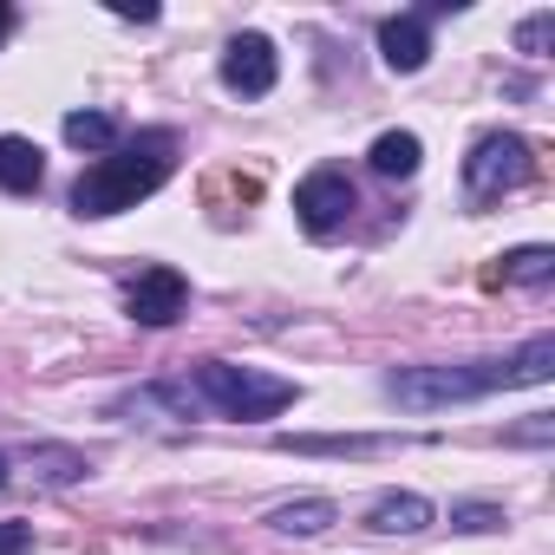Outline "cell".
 I'll list each match as a JSON object with an SVG mask.
<instances>
[{
  "label": "cell",
  "mask_w": 555,
  "mask_h": 555,
  "mask_svg": "<svg viewBox=\"0 0 555 555\" xmlns=\"http://www.w3.org/2000/svg\"><path fill=\"white\" fill-rule=\"evenodd\" d=\"M555 373V340L535 334L522 353L509 360H477V366H399L386 373V399H399L405 412H438V405H464L503 386H548Z\"/></svg>",
  "instance_id": "1"
},
{
  "label": "cell",
  "mask_w": 555,
  "mask_h": 555,
  "mask_svg": "<svg viewBox=\"0 0 555 555\" xmlns=\"http://www.w3.org/2000/svg\"><path fill=\"white\" fill-rule=\"evenodd\" d=\"M170 170H177V131H138V138H125L112 157H99V164L73 183V209H79V216L138 209Z\"/></svg>",
  "instance_id": "2"
},
{
  "label": "cell",
  "mask_w": 555,
  "mask_h": 555,
  "mask_svg": "<svg viewBox=\"0 0 555 555\" xmlns=\"http://www.w3.org/2000/svg\"><path fill=\"white\" fill-rule=\"evenodd\" d=\"M190 386L222 418H274V412H288L301 399L295 379H274V373H255V366H229V360H196Z\"/></svg>",
  "instance_id": "3"
},
{
  "label": "cell",
  "mask_w": 555,
  "mask_h": 555,
  "mask_svg": "<svg viewBox=\"0 0 555 555\" xmlns=\"http://www.w3.org/2000/svg\"><path fill=\"white\" fill-rule=\"evenodd\" d=\"M529 144L516 138V131H490V138H477L470 144V157H464V190H470V203H496L503 190H516V183H529Z\"/></svg>",
  "instance_id": "4"
},
{
  "label": "cell",
  "mask_w": 555,
  "mask_h": 555,
  "mask_svg": "<svg viewBox=\"0 0 555 555\" xmlns=\"http://www.w3.org/2000/svg\"><path fill=\"white\" fill-rule=\"evenodd\" d=\"M353 209H360V196H353V183H347L340 170H314V177H301V190H295V216H301L308 235L347 229Z\"/></svg>",
  "instance_id": "5"
},
{
  "label": "cell",
  "mask_w": 555,
  "mask_h": 555,
  "mask_svg": "<svg viewBox=\"0 0 555 555\" xmlns=\"http://www.w3.org/2000/svg\"><path fill=\"white\" fill-rule=\"evenodd\" d=\"M183 301H190V282H183L177 268H144L138 282L125 288V308H131L138 327H170L183 314Z\"/></svg>",
  "instance_id": "6"
},
{
  "label": "cell",
  "mask_w": 555,
  "mask_h": 555,
  "mask_svg": "<svg viewBox=\"0 0 555 555\" xmlns=\"http://www.w3.org/2000/svg\"><path fill=\"white\" fill-rule=\"evenodd\" d=\"M222 86L242 92V99L274 92V40H261V34H235L229 53H222Z\"/></svg>",
  "instance_id": "7"
},
{
  "label": "cell",
  "mask_w": 555,
  "mask_h": 555,
  "mask_svg": "<svg viewBox=\"0 0 555 555\" xmlns=\"http://www.w3.org/2000/svg\"><path fill=\"white\" fill-rule=\"evenodd\" d=\"M379 53H386V66H392V73H418V66L431 60L425 14H399V21H386V27H379Z\"/></svg>",
  "instance_id": "8"
},
{
  "label": "cell",
  "mask_w": 555,
  "mask_h": 555,
  "mask_svg": "<svg viewBox=\"0 0 555 555\" xmlns=\"http://www.w3.org/2000/svg\"><path fill=\"white\" fill-rule=\"evenodd\" d=\"M431 516H438V509H431V496L392 490V496H379V503L366 509V529H379V535H418Z\"/></svg>",
  "instance_id": "9"
},
{
  "label": "cell",
  "mask_w": 555,
  "mask_h": 555,
  "mask_svg": "<svg viewBox=\"0 0 555 555\" xmlns=\"http://www.w3.org/2000/svg\"><path fill=\"white\" fill-rule=\"evenodd\" d=\"M47 183V157L34 138H0V190H14V196H34Z\"/></svg>",
  "instance_id": "10"
},
{
  "label": "cell",
  "mask_w": 555,
  "mask_h": 555,
  "mask_svg": "<svg viewBox=\"0 0 555 555\" xmlns=\"http://www.w3.org/2000/svg\"><path fill=\"white\" fill-rule=\"evenodd\" d=\"M282 451H301V457H379V451H399L412 438H274Z\"/></svg>",
  "instance_id": "11"
},
{
  "label": "cell",
  "mask_w": 555,
  "mask_h": 555,
  "mask_svg": "<svg viewBox=\"0 0 555 555\" xmlns=\"http://www.w3.org/2000/svg\"><path fill=\"white\" fill-rule=\"evenodd\" d=\"M334 503L327 496H301V503H282V509H268V522L282 529V535H321V529H334Z\"/></svg>",
  "instance_id": "12"
},
{
  "label": "cell",
  "mask_w": 555,
  "mask_h": 555,
  "mask_svg": "<svg viewBox=\"0 0 555 555\" xmlns=\"http://www.w3.org/2000/svg\"><path fill=\"white\" fill-rule=\"evenodd\" d=\"M418 157H425V144H418L412 131H386V138H373V151H366V164H373L379 177H412Z\"/></svg>",
  "instance_id": "13"
},
{
  "label": "cell",
  "mask_w": 555,
  "mask_h": 555,
  "mask_svg": "<svg viewBox=\"0 0 555 555\" xmlns=\"http://www.w3.org/2000/svg\"><path fill=\"white\" fill-rule=\"evenodd\" d=\"M66 144L73 151H112L118 144V118L112 112H66Z\"/></svg>",
  "instance_id": "14"
},
{
  "label": "cell",
  "mask_w": 555,
  "mask_h": 555,
  "mask_svg": "<svg viewBox=\"0 0 555 555\" xmlns=\"http://www.w3.org/2000/svg\"><path fill=\"white\" fill-rule=\"evenodd\" d=\"M555 274V248H542V242H529V248H516V255H503V282H522V288H542Z\"/></svg>",
  "instance_id": "15"
},
{
  "label": "cell",
  "mask_w": 555,
  "mask_h": 555,
  "mask_svg": "<svg viewBox=\"0 0 555 555\" xmlns=\"http://www.w3.org/2000/svg\"><path fill=\"white\" fill-rule=\"evenodd\" d=\"M548 40H555V14H535V21H522V27H516V47H522V53H535V60H542V47H548Z\"/></svg>",
  "instance_id": "16"
},
{
  "label": "cell",
  "mask_w": 555,
  "mask_h": 555,
  "mask_svg": "<svg viewBox=\"0 0 555 555\" xmlns=\"http://www.w3.org/2000/svg\"><path fill=\"white\" fill-rule=\"evenodd\" d=\"M34 548V522H0V555H27Z\"/></svg>",
  "instance_id": "17"
},
{
  "label": "cell",
  "mask_w": 555,
  "mask_h": 555,
  "mask_svg": "<svg viewBox=\"0 0 555 555\" xmlns=\"http://www.w3.org/2000/svg\"><path fill=\"white\" fill-rule=\"evenodd\" d=\"M548 431H555V418H548V412H535L529 425H516V431H509V444H548Z\"/></svg>",
  "instance_id": "18"
},
{
  "label": "cell",
  "mask_w": 555,
  "mask_h": 555,
  "mask_svg": "<svg viewBox=\"0 0 555 555\" xmlns=\"http://www.w3.org/2000/svg\"><path fill=\"white\" fill-rule=\"evenodd\" d=\"M496 522H503V516H496L490 503H464V509H457V529H496Z\"/></svg>",
  "instance_id": "19"
},
{
  "label": "cell",
  "mask_w": 555,
  "mask_h": 555,
  "mask_svg": "<svg viewBox=\"0 0 555 555\" xmlns=\"http://www.w3.org/2000/svg\"><path fill=\"white\" fill-rule=\"evenodd\" d=\"M14 34V8H8V0H0V40H8Z\"/></svg>",
  "instance_id": "20"
},
{
  "label": "cell",
  "mask_w": 555,
  "mask_h": 555,
  "mask_svg": "<svg viewBox=\"0 0 555 555\" xmlns=\"http://www.w3.org/2000/svg\"><path fill=\"white\" fill-rule=\"evenodd\" d=\"M0 483H8V451H0Z\"/></svg>",
  "instance_id": "21"
}]
</instances>
